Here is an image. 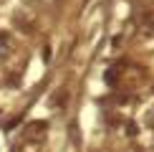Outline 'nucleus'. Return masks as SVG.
<instances>
[{
    "mask_svg": "<svg viewBox=\"0 0 154 152\" xmlns=\"http://www.w3.org/2000/svg\"><path fill=\"white\" fill-rule=\"evenodd\" d=\"M3 48H8V36L0 38V53H3Z\"/></svg>",
    "mask_w": 154,
    "mask_h": 152,
    "instance_id": "f03ea898",
    "label": "nucleus"
},
{
    "mask_svg": "<svg viewBox=\"0 0 154 152\" xmlns=\"http://www.w3.org/2000/svg\"><path fill=\"white\" fill-rule=\"evenodd\" d=\"M104 81L106 84H116V68H109L106 76H104Z\"/></svg>",
    "mask_w": 154,
    "mask_h": 152,
    "instance_id": "f257e3e1",
    "label": "nucleus"
}]
</instances>
